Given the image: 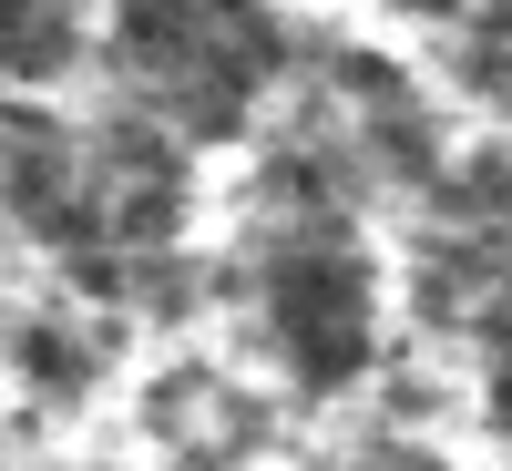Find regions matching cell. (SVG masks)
I'll use <instances>...</instances> for the list:
<instances>
[{"label":"cell","instance_id":"5","mask_svg":"<svg viewBox=\"0 0 512 471\" xmlns=\"http://www.w3.org/2000/svg\"><path fill=\"white\" fill-rule=\"evenodd\" d=\"M400 11H461V0H400Z\"/></svg>","mask_w":512,"mask_h":471},{"label":"cell","instance_id":"4","mask_svg":"<svg viewBox=\"0 0 512 471\" xmlns=\"http://www.w3.org/2000/svg\"><path fill=\"white\" fill-rule=\"evenodd\" d=\"M492 400H502V431H512V318L492 328Z\"/></svg>","mask_w":512,"mask_h":471},{"label":"cell","instance_id":"1","mask_svg":"<svg viewBox=\"0 0 512 471\" xmlns=\"http://www.w3.org/2000/svg\"><path fill=\"white\" fill-rule=\"evenodd\" d=\"M267 328H277V359L308 379V390H349L369 369V277H359V246L338 226L277 236V256H267Z\"/></svg>","mask_w":512,"mask_h":471},{"label":"cell","instance_id":"3","mask_svg":"<svg viewBox=\"0 0 512 471\" xmlns=\"http://www.w3.org/2000/svg\"><path fill=\"white\" fill-rule=\"evenodd\" d=\"M21 369H31V379H52V390H72V379L93 369V349H72L62 328H21Z\"/></svg>","mask_w":512,"mask_h":471},{"label":"cell","instance_id":"2","mask_svg":"<svg viewBox=\"0 0 512 471\" xmlns=\"http://www.w3.org/2000/svg\"><path fill=\"white\" fill-rule=\"evenodd\" d=\"M72 41H82V0H0V72H62L72 62Z\"/></svg>","mask_w":512,"mask_h":471}]
</instances>
